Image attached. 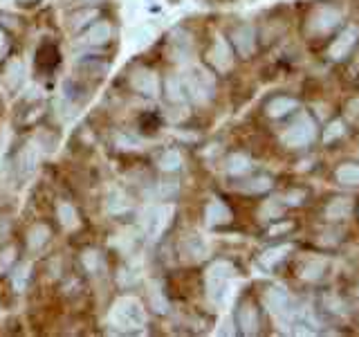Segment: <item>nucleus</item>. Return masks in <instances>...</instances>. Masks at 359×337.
<instances>
[{"mask_svg": "<svg viewBox=\"0 0 359 337\" xmlns=\"http://www.w3.org/2000/svg\"><path fill=\"white\" fill-rule=\"evenodd\" d=\"M108 319L119 331H137L146 326V310L135 297H121L112 303Z\"/></svg>", "mask_w": 359, "mask_h": 337, "instance_id": "nucleus-2", "label": "nucleus"}, {"mask_svg": "<svg viewBox=\"0 0 359 337\" xmlns=\"http://www.w3.org/2000/svg\"><path fill=\"white\" fill-rule=\"evenodd\" d=\"M355 43H357V29L355 27H346L339 37L332 41L328 54L332 56L334 61H341V59H346L348 54H351V50L355 48Z\"/></svg>", "mask_w": 359, "mask_h": 337, "instance_id": "nucleus-12", "label": "nucleus"}, {"mask_svg": "<svg viewBox=\"0 0 359 337\" xmlns=\"http://www.w3.org/2000/svg\"><path fill=\"white\" fill-rule=\"evenodd\" d=\"M321 303H323V308L328 312H332V315H348V303L344 299H339L337 295H325L321 299Z\"/></svg>", "mask_w": 359, "mask_h": 337, "instance_id": "nucleus-31", "label": "nucleus"}, {"mask_svg": "<svg viewBox=\"0 0 359 337\" xmlns=\"http://www.w3.org/2000/svg\"><path fill=\"white\" fill-rule=\"evenodd\" d=\"M180 79H182L187 99L196 101V104H207V101L213 97L216 84H213V77L207 70H202V67H194V70H189Z\"/></svg>", "mask_w": 359, "mask_h": 337, "instance_id": "nucleus-3", "label": "nucleus"}, {"mask_svg": "<svg viewBox=\"0 0 359 337\" xmlns=\"http://www.w3.org/2000/svg\"><path fill=\"white\" fill-rule=\"evenodd\" d=\"M173 216V207L168 205H155L144 213V232L149 239H160V234Z\"/></svg>", "mask_w": 359, "mask_h": 337, "instance_id": "nucleus-7", "label": "nucleus"}, {"mask_svg": "<svg viewBox=\"0 0 359 337\" xmlns=\"http://www.w3.org/2000/svg\"><path fill=\"white\" fill-rule=\"evenodd\" d=\"M48 239H50V227H45V225H34L27 234V247L36 252L45 243H48Z\"/></svg>", "mask_w": 359, "mask_h": 337, "instance_id": "nucleus-22", "label": "nucleus"}, {"mask_svg": "<svg viewBox=\"0 0 359 337\" xmlns=\"http://www.w3.org/2000/svg\"><path fill=\"white\" fill-rule=\"evenodd\" d=\"M22 81H25V65L18 59H11V63H7L5 70V84L9 90H18Z\"/></svg>", "mask_w": 359, "mask_h": 337, "instance_id": "nucleus-19", "label": "nucleus"}, {"mask_svg": "<svg viewBox=\"0 0 359 337\" xmlns=\"http://www.w3.org/2000/svg\"><path fill=\"white\" fill-rule=\"evenodd\" d=\"M353 213V200L351 198H334L325 207V218L328 220H341Z\"/></svg>", "mask_w": 359, "mask_h": 337, "instance_id": "nucleus-18", "label": "nucleus"}, {"mask_svg": "<svg viewBox=\"0 0 359 337\" xmlns=\"http://www.w3.org/2000/svg\"><path fill=\"white\" fill-rule=\"evenodd\" d=\"M314 138H317V124H314L312 115H308V112H301L285 128V133L280 135V140H283L287 149H303V146L312 144Z\"/></svg>", "mask_w": 359, "mask_h": 337, "instance_id": "nucleus-4", "label": "nucleus"}, {"mask_svg": "<svg viewBox=\"0 0 359 337\" xmlns=\"http://www.w3.org/2000/svg\"><path fill=\"white\" fill-rule=\"evenodd\" d=\"M56 213H59V220L65 230H76L79 227V216H76V209L70 205V202H61L59 209H56Z\"/></svg>", "mask_w": 359, "mask_h": 337, "instance_id": "nucleus-25", "label": "nucleus"}, {"mask_svg": "<svg viewBox=\"0 0 359 337\" xmlns=\"http://www.w3.org/2000/svg\"><path fill=\"white\" fill-rule=\"evenodd\" d=\"M344 14L339 7L334 5H319L312 9V14L306 20V34L308 37H323V34L332 32L341 22Z\"/></svg>", "mask_w": 359, "mask_h": 337, "instance_id": "nucleus-5", "label": "nucleus"}, {"mask_svg": "<svg viewBox=\"0 0 359 337\" xmlns=\"http://www.w3.org/2000/svg\"><path fill=\"white\" fill-rule=\"evenodd\" d=\"M168 50H171L173 61H187V56L191 54V37L184 29H175L171 34V41H168Z\"/></svg>", "mask_w": 359, "mask_h": 337, "instance_id": "nucleus-15", "label": "nucleus"}, {"mask_svg": "<svg viewBox=\"0 0 359 337\" xmlns=\"http://www.w3.org/2000/svg\"><path fill=\"white\" fill-rule=\"evenodd\" d=\"M325 270H328V263H325L323 258H308L301 267V279L303 281H319V279H323Z\"/></svg>", "mask_w": 359, "mask_h": 337, "instance_id": "nucleus-20", "label": "nucleus"}, {"mask_svg": "<svg viewBox=\"0 0 359 337\" xmlns=\"http://www.w3.org/2000/svg\"><path fill=\"white\" fill-rule=\"evenodd\" d=\"M11 3H14V0H0V9H5V7H11Z\"/></svg>", "mask_w": 359, "mask_h": 337, "instance_id": "nucleus-38", "label": "nucleus"}, {"mask_svg": "<svg viewBox=\"0 0 359 337\" xmlns=\"http://www.w3.org/2000/svg\"><path fill=\"white\" fill-rule=\"evenodd\" d=\"M265 306L267 310L274 315L278 319H292L294 315L299 312V303L297 299L290 295L285 288H278V286H272L265 290Z\"/></svg>", "mask_w": 359, "mask_h": 337, "instance_id": "nucleus-6", "label": "nucleus"}, {"mask_svg": "<svg viewBox=\"0 0 359 337\" xmlns=\"http://www.w3.org/2000/svg\"><path fill=\"white\" fill-rule=\"evenodd\" d=\"M207 61L211 63V67L216 72H227L229 67L233 65L231 48H229L227 41H224L222 37H218L216 41H213V45H211L209 52H207Z\"/></svg>", "mask_w": 359, "mask_h": 337, "instance_id": "nucleus-9", "label": "nucleus"}, {"mask_svg": "<svg viewBox=\"0 0 359 337\" xmlns=\"http://www.w3.org/2000/svg\"><path fill=\"white\" fill-rule=\"evenodd\" d=\"M110 37H112L110 22L99 20V22H95V25L90 27V29H86V34H83V43H88V45H104V43L110 41Z\"/></svg>", "mask_w": 359, "mask_h": 337, "instance_id": "nucleus-17", "label": "nucleus"}, {"mask_svg": "<svg viewBox=\"0 0 359 337\" xmlns=\"http://www.w3.org/2000/svg\"><path fill=\"white\" fill-rule=\"evenodd\" d=\"M20 3H25V5H27V3H34V0H20Z\"/></svg>", "mask_w": 359, "mask_h": 337, "instance_id": "nucleus-39", "label": "nucleus"}, {"mask_svg": "<svg viewBox=\"0 0 359 337\" xmlns=\"http://www.w3.org/2000/svg\"><path fill=\"white\" fill-rule=\"evenodd\" d=\"M272 178L269 176H254L252 180H245V185H241V189L245 194H265V191L272 189Z\"/></svg>", "mask_w": 359, "mask_h": 337, "instance_id": "nucleus-21", "label": "nucleus"}, {"mask_svg": "<svg viewBox=\"0 0 359 337\" xmlns=\"http://www.w3.org/2000/svg\"><path fill=\"white\" fill-rule=\"evenodd\" d=\"M236 277V267L227 261H216L207 270V297L213 306L222 308L231 297V281Z\"/></svg>", "mask_w": 359, "mask_h": 337, "instance_id": "nucleus-1", "label": "nucleus"}, {"mask_svg": "<svg viewBox=\"0 0 359 337\" xmlns=\"http://www.w3.org/2000/svg\"><path fill=\"white\" fill-rule=\"evenodd\" d=\"M83 265L90 270V272H95L97 270V263H99V254L95 252V250H88V252H83Z\"/></svg>", "mask_w": 359, "mask_h": 337, "instance_id": "nucleus-35", "label": "nucleus"}, {"mask_svg": "<svg viewBox=\"0 0 359 337\" xmlns=\"http://www.w3.org/2000/svg\"><path fill=\"white\" fill-rule=\"evenodd\" d=\"M166 93H168V99L180 104V101H184L187 95H184V86H182V79L180 77H168L166 81Z\"/></svg>", "mask_w": 359, "mask_h": 337, "instance_id": "nucleus-29", "label": "nucleus"}, {"mask_svg": "<svg viewBox=\"0 0 359 337\" xmlns=\"http://www.w3.org/2000/svg\"><path fill=\"white\" fill-rule=\"evenodd\" d=\"M344 133H346V126H344V121L341 119H334L328 124V128L323 131V144H330L334 142L337 138H344Z\"/></svg>", "mask_w": 359, "mask_h": 337, "instance_id": "nucleus-32", "label": "nucleus"}, {"mask_svg": "<svg viewBox=\"0 0 359 337\" xmlns=\"http://www.w3.org/2000/svg\"><path fill=\"white\" fill-rule=\"evenodd\" d=\"M205 220H207L209 227H220V225H227V223H231V209L224 205L222 200L213 198V200H209V205L205 209Z\"/></svg>", "mask_w": 359, "mask_h": 337, "instance_id": "nucleus-14", "label": "nucleus"}, {"mask_svg": "<svg viewBox=\"0 0 359 337\" xmlns=\"http://www.w3.org/2000/svg\"><path fill=\"white\" fill-rule=\"evenodd\" d=\"M157 29L151 27V25H140L137 29L133 32V45H137V48H144V45H149L151 39H155Z\"/></svg>", "mask_w": 359, "mask_h": 337, "instance_id": "nucleus-30", "label": "nucleus"}, {"mask_svg": "<svg viewBox=\"0 0 359 337\" xmlns=\"http://www.w3.org/2000/svg\"><path fill=\"white\" fill-rule=\"evenodd\" d=\"M29 272H32V265H27V263H22L14 275H11V281H14V288L18 290V292H22L25 290V286H27V279H29Z\"/></svg>", "mask_w": 359, "mask_h": 337, "instance_id": "nucleus-33", "label": "nucleus"}, {"mask_svg": "<svg viewBox=\"0 0 359 337\" xmlns=\"http://www.w3.org/2000/svg\"><path fill=\"white\" fill-rule=\"evenodd\" d=\"M245 171H250V157L243 153H233L227 157V173L229 176H243Z\"/></svg>", "mask_w": 359, "mask_h": 337, "instance_id": "nucleus-27", "label": "nucleus"}, {"mask_svg": "<svg viewBox=\"0 0 359 337\" xmlns=\"http://www.w3.org/2000/svg\"><path fill=\"white\" fill-rule=\"evenodd\" d=\"M130 86L144 97L160 95V79H157V72L149 70V67H135L130 72Z\"/></svg>", "mask_w": 359, "mask_h": 337, "instance_id": "nucleus-8", "label": "nucleus"}, {"mask_svg": "<svg viewBox=\"0 0 359 337\" xmlns=\"http://www.w3.org/2000/svg\"><path fill=\"white\" fill-rule=\"evenodd\" d=\"M180 254H182L184 261L198 263L209 254V247L200 234H187L182 241H180Z\"/></svg>", "mask_w": 359, "mask_h": 337, "instance_id": "nucleus-10", "label": "nucleus"}, {"mask_svg": "<svg viewBox=\"0 0 359 337\" xmlns=\"http://www.w3.org/2000/svg\"><path fill=\"white\" fill-rule=\"evenodd\" d=\"M157 164H160L162 171H177V168H182V155L177 149H166L157 157Z\"/></svg>", "mask_w": 359, "mask_h": 337, "instance_id": "nucleus-23", "label": "nucleus"}, {"mask_svg": "<svg viewBox=\"0 0 359 337\" xmlns=\"http://www.w3.org/2000/svg\"><path fill=\"white\" fill-rule=\"evenodd\" d=\"M236 319H238V326L245 335H256L258 326H261V317H258V308L252 301H243L238 306V312H236Z\"/></svg>", "mask_w": 359, "mask_h": 337, "instance_id": "nucleus-11", "label": "nucleus"}, {"mask_svg": "<svg viewBox=\"0 0 359 337\" xmlns=\"http://www.w3.org/2000/svg\"><path fill=\"white\" fill-rule=\"evenodd\" d=\"M290 252V245H280V247H272V250H267L261 254V265L272 270L276 263H280L285 258V254Z\"/></svg>", "mask_w": 359, "mask_h": 337, "instance_id": "nucleus-26", "label": "nucleus"}, {"mask_svg": "<svg viewBox=\"0 0 359 337\" xmlns=\"http://www.w3.org/2000/svg\"><path fill=\"white\" fill-rule=\"evenodd\" d=\"M231 41L241 56H252L256 50V32L252 25H238L231 32Z\"/></svg>", "mask_w": 359, "mask_h": 337, "instance_id": "nucleus-13", "label": "nucleus"}, {"mask_svg": "<svg viewBox=\"0 0 359 337\" xmlns=\"http://www.w3.org/2000/svg\"><path fill=\"white\" fill-rule=\"evenodd\" d=\"M299 104H297V99H292V97H285V95H278V97H272L267 101V106H265V112L269 117H283L287 115V112L294 110Z\"/></svg>", "mask_w": 359, "mask_h": 337, "instance_id": "nucleus-16", "label": "nucleus"}, {"mask_svg": "<svg viewBox=\"0 0 359 337\" xmlns=\"http://www.w3.org/2000/svg\"><path fill=\"white\" fill-rule=\"evenodd\" d=\"M7 52H9V37L0 29V59H5Z\"/></svg>", "mask_w": 359, "mask_h": 337, "instance_id": "nucleus-37", "label": "nucleus"}, {"mask_svg": "<svg viewBox=\"0 0 359 337\" xmlns=\"http://www.w3.org/2000/svg\"><path fill=\"white\" fill-rule=\"evenodd\" d=\"M151 301H153V306H155V310H157V312H166L168 301L164 299L162 288H160V286H153V288H151Z\"/></svg>", "mask_w": 359, "mask_h": 337, "instance_id": "nucleus-34", "label": "nucleus"}, {"mask_svg": "<svg viewBox=\"0 0 359 337\" xmlns=\"http://www.w3.org/2000/svg\"><path fill=\"white\" fill-rule=\"evenodd\" d=\"M334 178H337V183L348 185V187L359 185V166L357 164H341L339 168H337Z\"/></svg>", "mask_w": 359, "mask_h": 337, "instance_id": "nucleus-24", "label": "nucleus"}, {"mask_svg": "<svg viewBox=\"0 0 359 337\" xmlns=\"http://www.w3.org/2000/svg\"><path fill=\"white\" fill-rule=\"evenodd\" d=\"M34 166H36V149L34 146H29V149H25L20 155H18V168H20V176L25 178L34 171Z\"/></svg>", "mask_w": 359, "mask_h": 337, "instance_id": "nucleus-28", "label": "nucleus"}, {"mask_svg": "<svg viewBox=\"0 0 359 337\" xmlns=\"http://www.w3.org/2000/svg\"><path fill=\"white\" fill-rule=\"evenodd\" d=\"M14 247H7V250L3 252V256H0V270H5L9 265V261H14Z\"/></svg>", "mask_w": 359, "mask_h": 337, "instance_id": "nucleus-36", "label": "nucleus"}]
</instances>
